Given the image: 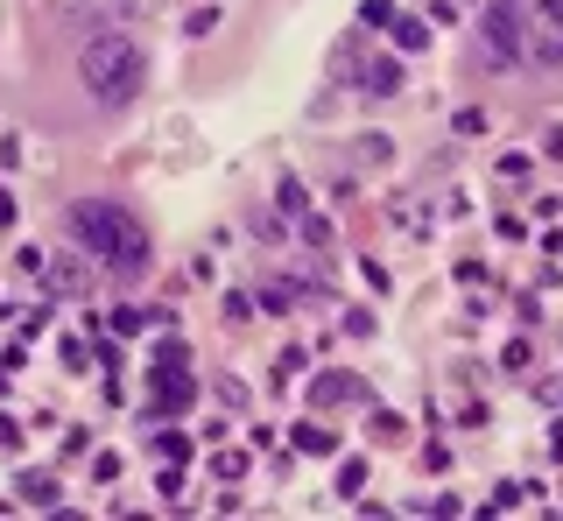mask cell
<instances>
[{
	"mask_svg": "<svg viewBox=\"0 0 563 521\" xmlns=\"http://www.w3.org/2000/svg\"><path fill=\"white\" fill-rule=\"evenodd\" d=\"M317 402H360V381H317Z\"/></svg>",
	"mask_w": 563,
	"mask_h": 521,
	"instance_id": "obj_8",
	"label": "cell"
},
{
	"mask_svg": "<svg viewBox=\"0 0 563 521\" xmlns=\"http://www.w3.org/2000/svg\"><path fill=\"white\" fill-rule=\"evenodd\" d=\"M0 225H14V198L7 191H0Z\"/></svg>",
	"mask_w": 563,
	"mask_h": 521,
	"instance_id": "obj_11",
	"label": "cell"
},
{
	"mask_svg": "<svg viewBox=\"0 0 563 521\" xmlns=\"http://www.w3.org/2000/svg\"><path fill=\"white\" fill-rule=\"evenodd\" d=\"M550 155H557V162H563V127H557V134H550Z\"/></svg>",
	"mask_w": 563,
	"mask_h": 521,
	"instance_id": "obj_12",
	"label": "cell"
},
{
	"mask_svg": "<svg viewBox=\"0 0 563 521\" xmlns=\"http://www.w3.org/2000/svg\"><path fill=\"white\" fill-rule=\"evenodd\" d=\"M71 78H78V92H85L99 113H120V106L141 99V85H148V57H141V43H134L127 28L92 21L85 36H71Z\"/></svg>",
	"mask_w": 563,
	"mask_h": 521,
	"instance_id": "obj_2",
	"label": "cell"
},
{
	"mask_svg": "<svg viewBox=\"0 0 563 521\" xmlns=\"http://www.w3.org/2000/svg\"><path fill=\"white\" fill-rule=\"evenodd\" d=\"M387 28H394V43H401V50H423V43H430V28H423V21H387Z\"/></svg>",
	"mask_w": 563,
	"mask_h": 521,
	"instance_id": "obj_7",
	"label": "cell"
},
{
	"mask_svg": "<svg viewBox=\"0 0 563 521\" xmlns=\"http://www.w3.org/2000/svg\"><path fill=\"white\" fill-rule=\"evenodd\" d=\"M71 240L92 254L99 268H113V275H148V261H155L148 225L127 205H113V198H78L71 205Z\"/></svg>",
	"mask_w": 563,
	"mask_h": 521,
	"instance_id": "obj_3",
	"label": "cell"
},
{
	"mask_svg": "<svg viewBox=\"0 0 563 521\" xmlns=\"http://www.w3.org/2000/svg\"><path fill=\"white\" fill-rule=\"evenodd\" d=\"M338 71H345L360 92H374V99H394V92H401V64H374V57H360V50H345Z\"/></svg>",
	"mask_w": 563,
	"mask_h": 521,
	"instance_id": "obj_4",
	"label": "cell"
},
{
	"mask_svg": "<svg viewBox=\"0 0 563 521\" xmlns=\"http://www.w3.org/2000/svg\"><path fill=\"white\" fill-rule=\"evenodd\" d=\"M296 444H303V451H331L338 430H324V422H296Z\"/></svg>",
	"mask_w": 563,
	"mask_h": 521,
	"instance_id": "obj_5",
	"label": "cell"
},
{
	"mask_svg": "<svg viewBox=\"0 0 563 521\" xmlns=\"http://www.w3.org/2000/svg\"><path fill=\"white\" fill-rule=\"evenodd\" d=\"M21 501H28V508H50V501H57L50 472H28V479H21Z\"/></svg>",
	"mask_w": 563,
	"mask_h": 521,
	"instance_id": "obj_6",
	"label": "cell"
},
{
	"mask_svg": "<svg viewBox=\"0 0 563 521\" xmlns=\"http://www.w3.org/2000/svg\"><path fill=\"white\" fill-rule=\"evenodd\" d=\"M360 486H367V465H360V458H353V465H345V472H338V493H360Z\"/></svg>",
	"mask_w": 563,
	"mask_h": 521,
	"instance_id": "obj_9",
	"label": "cell"
},
{
	"mask_svg": "<svg viewBox=\"0 0 563 521\" xmlns=\"http://www.w3.org/2000/svg\"><path fill=\"white\" fill-rule=\"evenodd\" d=\"M14 444H21V430H14V422L0 416V451H14Z\"/></svg>",
	"mask_w": 563,
	"mask_h": 521,
	"instance_id": "obj_10",
	"label": "cell"
},
{
	"mask_svg": "<svg viewBox=\"0 0 563 521\" xmlns=\"http://www.w3.org/2000/svg\"><path fill=\"white\" fill-rule=\"evenodd\" d=\"M486 71H528L563 78V0H493L479 14V50Z\"/></svg>",
	"mask_w": 563,
	"mask_h": 521,
	"instance_id": "obj_1",
	"label": "cell"
}]
</instances>
